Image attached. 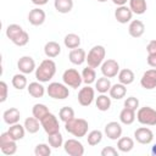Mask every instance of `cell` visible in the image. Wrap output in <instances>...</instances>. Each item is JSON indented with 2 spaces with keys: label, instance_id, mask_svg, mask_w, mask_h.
Instances as JSON below:
<instances>
[{
  "label": "cell",
  "instance_id": "cell-46",
  "mask_svg": "<svg viewBox=\"0 0 156 156\" xmlns=\"http://www.w3.org/2000/svg\"><path fill=\"white\" fill-rule=\"evenodd\" d=\"M147 65L152 68H156V54H147Z\"/></svg>",
  "mask_w": 156,
  "mask_h": 156
},
{
  "label": "cell",
  "instance_id": "cell-4",
  "mask_svg": "<svg viewBox=\"0 0 156 156\" xmlns=\"http://www.w3.org/2000/svg\"><path fill=\"white\" fill-rule=\"evenodd\" d=\"M136 119L144 126H156V110L150 106H144L138 108Z\"/></svg>",
  "mask_w": 156,
  "mask_h": 156
},
{
  "label": "cell",
  "instance_id": "cell-23",
  "mask_svg": "<svg viewBox=\"0 0 156 156\" xmlns=\"http://www.w3.org/2000/svg\"><path fill=\"white\" fill-rule=\"evenodd\" d=\"M60 52H61V46L56 41H48L45 44V46H44V54L49 58L57 57L60 55Z\"/></svg>",
  "mask_w": 156,
  "mask_h": 156
},
{
  "label": "cell",
  "instance_id": "cell-22",
  "mask_svg": "<svg viewBox=\"0 0 156 156\" xmlns=\"http://www.w3.org/2000/svg\"><path fill=\"white\" fill-rule=\"evenodd\" d=\"M110 98L111 99H115V100H121L126 96L127 94V88L124 84L122 83H116L113 85H111V89H110Z\"/></svg>",
  "mask_w": 156,
  "mask_h": 156
},
{
  "label": "cell",
  "instance_id": "cell-20",
  "mask_svg": "<svg viewBox=\"0 0 156 156\" xmlns=\"http://www.w3.org/2000/svg\"><path fill=\"white\" fill-rule=\"evenodd\" d=\"M68 58L69 61L73 63V65H82L84 61H87V52L85 50L80 49V48H76V49H72L69 51V55H68Z\"/></svg>",
  "mask_w": 156,
  "mask_h": 156
},
{
  "label": "cell",
  "instance_id": "cell-39",
  "mask_svg": "<svg viewBox=\"0 0 156 156\" xmlns=\"http://www.w3.org/2000/svg\"><path fill=\"white\" fill-rule=\"evenodd\" d=\"M48 141H49V145L54 149H58L60 146L63 145V138H62V134L60 132L55 133V134H50L48 135Z\"/></svg>",
  "mask_w": 156,
  "mask_h": 156
},
{
  "label": "cell",
  "instance_id": "cell-1",
  "mask_svg": "<svg viewBox=\"0 0 156 156\" xmlns=\"http://www.w3.org/2000/svg\"><path fill=\"white\" fill-rule=\"evenodd\" d=\"M55 73H56V63L49 57L43 60L40 65L35 68V78L38 79V82L41 83H46L50 79H52Z\"/></svg>",
  "mask_w": 156,
  "mask_h": 156
},
{
  "label": "cell",
  "instance_id": "cell-3",
  "mask_svg": "<svg viewBox=\"0 0 156 156\" xmlns=\"http://www.w3.org/2000/svg\"><path fill=\"white\" fill-rule=\"evenodd\" d=\"M105 56H106V50L102 45H95L93 46L88 55H87V62H88V66L93 67V68H98L99 66L102 65L104 60H105Z\"/></svg>",
  "mask_w": 156,
  "mask_h": 156
},
{
  "label": "cell",
  "instance_id": "cell-8",
  "mask_svg": "<svg viewBox=\"0 0 156 156\" xmlns=\"http://www.w3.org/2000/svg\"><path fill=\"white\" fill-rule=\"evenodd\" d=\"M40 123H41V127H43V129L45 130V133H46L48 135L55 134V133L60 132V124H58L57 117H56L54 113H51V112H50L49 115H46V116L40 121Z\"/></svg>",
  "mask_w": 156,
  "mask_h": 156
},
{
  "label": "cell",
  "instance_id": "cell-43",
  "mask_svg": "<svg viewBox=\"0 0 156 156\" xmlns=\"http://www.w3.org/2000/svg\"><path fill=\"white\" fill-rule=\"evenodd\" d=\"M28 41H29V34L24 30V32L13 41V44L17 45V46H24V45L28 44Z\"/></svg>",
  "mask_w": 156,
  "mask_h": 156
},
{
  "label": "cell",
  "instance_id": "cell-14",
  "mask_svg": "<svg viewBox=\"0 0 156 156\" xmlns=\"http://www.w3.org/2000/svg\"><path fill=\"white\" fill-rule=\"evenodd\" d=\"M105 135L111 140H118L122 136V126L118 122H108L105 126Z\"/></svg>",
  "mask_w": 156,
  "mask_h": 156
},
{
  "label": "cell",
  "instance_id": "cell-17",
  "mask_svg": "<svg viewBox=\"0 0 156 156\" xmlns=\"http://www.w3.org/2000/svg\"><path fill=\"white\" fill-rule=\"evenodd\" d=\"M45 18H46V15H45L44 10H41L39 7L30 10L28 13V21L32 26H41L45 22Z\"/></svg>",
  "mask_w": 156,
  "mask_h": 156
},
{
  "label": "cell",
  "instance_id": "cell-38",
  "mask_svg": "<svg viewBox=\"0 0 156 156\" xmlns=\"http://www.w3.org/2000/svg\"><path fill=\"white\" fill-rule=\"evenodd\" d=\"M102 140V132L101 130H91L90 133H88V136H87V141L90 146H95L98 144H100Z\"/></svg>",
  "mask_w": 156,
  "mask_h": 156
},
{
  "label": "cell",
  "instance_id": "cell-27",
  "mask_svg": "<svg viewBox=\"0 0 156 156\" xmlns=\"http://www.w3.org/2000/svg\"><path fill=\"white\" fill-rule=\"evenodd\" d=\"M23 126H24L26 130H27L29 134H34V133L39 132V128H40L41 123H40V121H39L38 118H35V117L33 116V117H28V118H26Z\"/></svg>",
  "mask_w": 156,
  "mask_h": 156
},
{
  "label": "cell",
  "instance_id": "cell-19",
  "mask_svg": "<svg viewBox=\"0 0 156 156\" xmlns=\"http://www.w3.org/2000/svg\"><path fill=\"white\" fill-rule=\"evenodd\" d=\"M128 32H129V35L133 37V38H140L144 32H145V26L141 21L139 20H133L130 21L129 26H128Z\"/></svg>",
  "mask_w": 156,
  "mask_h": 156
},
{
  "label": "cell",
  "instance_id": "cell-13",
  "mask_svg": "<svg viewBox=\"0 0 156 156\" xmlns=\"http://www.w3.org/2000/svg\"><path fill=\"white\" fill-rule=\"evenodd\" d=\"M134 138L139 144L147 145L154 140V133L146 127H140L134 132Z\"/></svg>",
  "mask_w": 156,
  "mask_h": 156
},
{
  "label": "cell",
  "instance_id": "cell-30",
  "mask_svg": "<svg viewBox=\"0 0 156 156\" xmlns=\"http://www.w3.org/2000/svg\"><path fill=\"white\" fill-rule=\"evenodd\" d=\"M134 78H135V76H134L133 71L129 68H124L118 72V80H119V83H122L124 85L132 84L134 82Z\"/></svg>",
  "mask_w": 156,
  "mask_h": 156
},
{
  "label": "cell",
  "instance_id": "cell-37",
  "mask_svg": "<svg viewBox=\"0 0 156 156\" xmlns=\"http://www.w3.org/2000/svg\"><path fill=\"white\" fill-rule=\"evenodd\" d=\"M12 85L15 89L17 90H22L27 87V78H26V74L24 73H17L12 77V80H11Z\"/></svg>",
  "mask_w": 156,
  "mask_h": 156
},
{
  "label": "cell",
  "instance_id": "cell-25",
  "mask_svg": "<svg viewBox=\"0 0 156 156\" xmlns=\"http://www.w3.org/2000/svg\"><path fill=\"white\" fill-rule=\"evenodd\" d=\"M55 10L60 13H68L73 9V0H55Z\"/></svg>",
  "mask_w": 156,
  "mask_h": 156
},
{
  "label": "cell",
  "instance_id": "cell-50",
  "mask_svg": "<svg viewBox=\"0 0 156 156\" xmlns=\"http://www.w3.org/2000/svg\"><path fill=\"white\" fill-rule=\"evenodd\" d=\"M150 154H151L152 156H156V143L151 146V151H150Z\"/></svg>",
  "mask_w": 156,
  "mask_h": 156
},
{
  "label": "cell",
  "instance_id": "cell-21",
  "mask_svg": "<svg viewBox=\"0 0 156 156\" xmlns=\"http://www.w3.org/2000/svg\"><path fill=\"white\" fill-rule=\"evenodd\" d=\"M28 94L35 99L38 98H43L45 94V87L41 84V82H32L29 83V85L27 87Z\"/></svg>",
  "mask_w": 156,
  "mask_h": 156
},
{
  "label": "cell",
  "instance_id": "cell-45",
  "mask_svg": "<svg viewBox=\"0 0 156 156\" xmlns=\"http://www.w3.org/2000/svg\"><path fill=\"white\" fill-rule=\"evenodd\" d=\"M0 90H1V95H0V102H5L6 99H7V84L1 80L0 82Z\"/></svg>",
  "mask_w": 156,
  "mask_h": 156
},
{
  "label": "cell",
  "instance_id": "cell-40",
  "mask_svg": "<svg viewBox=\"0 0 156 156\" xmlns=\"http://www.w3.org/2000/svg\"><path fill=\"white\" fill-rule=\"evenodd\" d=\"M58 117L62 122H68L69 119L74 118V110L69 106H63L61 107V110L58 111Z\"/></svg>",
  "mask_w": 156,
  "mask_h": 156
},
{
  "label": "cell",
  "instance_id": "cell-16",
  "mask_svg": "<svg viewBox=\"0 0 156 156\" xmlns=\"http://www.w3.org/2000/svg\"><path fill=\"white\" fill-rule=\"evenodd\" d=\"M132 17H133V12L129 7H127L126 5L117 6V9L115 11V18L117 20V22L124 24V23L130 22Z\"/></svg>",
  "mask_w": 156,
  "mask_h": 156
},
{
  "label": "cell",
  "instance_id": "cell-11",
  "mask_svg": "<svg viewBox=\"0 0 156 156\" xmlns=\"http://www.w3.org/2000/svg\"><path fill=\"white\" fill-rule=\"evenodd\" d=\"M118 72H119V65L116 60L108 58L102 62V65H101L102 76H105L107 78H113V77L118 76Z\"/></svg>",
  "mask_w": 156,
  "mask_h": 156
},
{
  "label": "cell",
  "instance_id": "cell-31",
  "mask_svg": "<svg viewBox=\"0 0 156 156\" xmlns=\"http://www.w3.org/2000/svg\"><path fill=\"white\" fill-rule=\"evenodd\" d=\"M111 82L110 78L102 76L101 78H98V80H95V89L100 93V94H106L107 91H110L111 89Z\"/></svg>",
  "mask_w": 156,
  "mask_h": 156
},
{
  "label": "cell",
  "instance_id": "cell-29",
  "mask_svg": "<svg viewBox=\"0 0 156 156\" xmlns=\"http://www.w3.org/2000/svg\"><path fill=\"white\" fill-rule=\"evenodd\" d=\"M129 9L132 10L133 13L143 15L147 9L146 0H129Z\"/></svg>",
  "mask_w": 156,
  "mask_h": 156
},
{
  "label": "cell",
  "instance_id": "cell-42",
  "mask_svg": "<svg viewBox=\"0 0 156 156\" xmlns=\"http://www.w3.org/2000/svg\"><path fill=\"white\" fill-rule=\"evenodd\" d=\"M124 107L130 108L133 111H136L139 108V100L135 96H129L124 100Z\"/></svg>",
  "mask_w": 156,
  "mask_h": 156
},
{
  "label": "cell",
  "instance_id": "cell-34",
  "mask_svg": "<svg viewBox=\"0 0 156 156\" xmlns=\"http://www.w3.org/2000/svg\"><path fill=\"white\" fill-rule=\"evenodd\" d=\"M63 44L66 48L68 49H76V48H79L80 45V38L79 35L74 34V33H69L63 39Z\"/></svg>",
  "mask_w": 156,
  "mask_h": 156
},
{
  "label": "cell",
  "instance_id": "cell-47",
  "mask_svg": "<svg viewBox=\"0 0 156 156\" xmlns=\"http://www.w3.org/2000/svg\"><path fill=\"white\" fill-rule=\"evenodd\" d=\"M146 50H147V54H156V40L149 41Z\"/></svg>",
  "mask_w": 156,
  "mask_h": 156
},
{
  "label": "cell",
  "instance_id": "cell-44",
  "mask_svg": "<svg viewBox=\"0 0 156 156\" xmlns=\"http://www.w3.org/2000/svg\"><path fill=\"white\" fill-rule=\"evenodd\" d=\"M101 156H118V151L113 146H106L101 150Z\"/></svg>",
  "mask_w": 156,
  "mask_h": 156
},
{
  "label": "cell",
  "instance_id": "cell-36",
  "mask_svg": "<svg viewBox=\"0 0 156 156\" xmlns=\"http://www.w3.org/2000/svg\"><path fill=\"white\" fill-rule=\"evenodd\" d=\"M32 113H33V116L35 118H38L39 121H41L46 115L50 113V111L46 107V105H44V104H35L33 106V108H32Z\"/></svg>",
  "mask_w": 156,
  "mask_h": 156
},
{
  "label": "cell",
  "instance_id": "cell-24",
  "mask_svg": "<svg viewBox=\"0 0 156 156\" xmlns=\"http://www.w3.org/2000/svg\"><path fill=\"white\" fill-rule=\"evenodd\" d=\"M7 132H9V134L11 135V138L17 141V140L23 139L24 133H26L27 130H26L24 126H22V124H20V123H15V124H11V126H10V128H9Z\"/></svg>",
  "mask_w": 156,
  "mask_h": 156
},
{
  "label": "cell",
  "instance_id": "cell-49",
  "mask_svg": "<svg viewBox=\"0 0 156 156\" xmlns=\"http://www.w3.org/2000/svg\"><path fill=\"white\" fill-rule=\"evenodd\" d=\"M127 1H129V0H112V2H113L115 5H117V6L126 5V4H127Z\"/></svg>",
  "mask_w": 156,
  "mask_h": 156
},
{
  "label": "cell",
  "instance_id": "cell-33",
  "mask_svg": "<svg viewBox=\"0 0 156 156\" xmlns=\"http://www.w3.org/2000/svg\"><path fill=\"white\" fill-rule=\"evenodd\" d=\"M82 78H83V83H85L87 85H90L93 84L95 80H96V73H95V69L90 66L83 68L82 71Z\"/></svg>",
  "mask_w": 156,
  "mask_h": 156
},
{
  "label": "cell",
  "instance_id": "cell-15",
  "mask_svg": "<svg viewBox=\"0 0 156 156\" xmlns=\"http://www.w3.org/2000/svg\"><path fill=\"white\" fill-rule=\"evenodd\" d=\"M17 68L20 69L21 73L29 74L35 69V61L30 56H22L17 61Z\"/></svg>",
  "mask_w": 156,
  "mask_h": 156
},
{
  "label": "cell",
  "instance_id": "cell-48",
  "mask_svg": "<svg viewBox=\"0 0 156 156\" xmlns=\"http://www.w3.org/2000/svg\"><path fill=\"white\" fill-rule=\"evenodd\" d=\"M48 1H49V0H32V2H33L34 5H38V6H43V5L48 4Z\"/></svg>",
  "mask_w": 156,
  "mask_h": 156
},
{
  "label": "cell",
  "instance_id": "cell-41",
  "mask_svg": "<svg viewBox=\"0 0 156 156\" xmlns=\"http://www.w3.org/2000/svg\"><path fill=\"white\" fill-rule=\"evenodd\" d=\"M34 155L35 156H50L51 155V149L48 144H38L34 149Z\"/></svg>",
  "mask_w": 156,
  "mask_h": 156
},
{
  "label": "cell",
  "instance_id": "cell-18",
  "mask_svg": "<svg viewBox=\"0 0 156 156\" xmlns=\"http://www.w3.org/2000/svg\"><path fill=\"white\" fill-rule=\"evenodd\" d=\"M20 118H21V113H20L18 108H16V107H10V108H7L2 113V119L9 126L15 124V123H18L20 122Z\"/></svg>",
  "mask_w": 156,
  "mask_h": 156
},
{
  "label": "cell",
  "instance_id": "cell-12",
  "mask_svg": "<svg viewBox=\"0 0 156 156\" xmlns=\"http://www.w3.org/2000/svg\"><path fill=\"white\" fill-rule=\"evenodd\" d=\"M140 84L146 90H152L156 88V68H151L144 72L140 79Z\"/></svg>",
  "mask_w": 156,
  "mask_h": 156
},
{
  "label": "cell",
  "instance_id": "cell-35",
  "mask_svg": "<svg viewBox=\"0 0 156 156\" xmlns=\"http://www.w3.org/2000/svg\"><path fill=\"white\" fill-rule=\"evenodd\" d=\"M95 105L98 107V110L100 111H107L111 107V98H108L105 94H100L96 100H95Z\"/></svg>",
  "mask_w": 156,
  "mask_h": 156
},
{
  "label": "cell",
  "instance_id": "cell-51",
  "mask_svg": "<svg viewBox=\"0 0 156 156\" xmlns=\"http://www.w3.org/2000/svg\"><path fill=\"white\" fill-rule=\"evenodd\" d=\"M96 1H99V2H106L107 0H96Z\"/></svg>",
  "mask_w": 156,
  "mask_h": 156
},
{
  "label": "cell",
  "instance_id": "cell-32",
  "mask_svg": "<svg viewBox=\"0 0 156 156\" xmlns=\"http://www.w3.org/2000/svg\"><path fill=\"white\" fill-rule=\"evenodd\" d=\"M135 117H136L135 116V111H133L130 108H127V107H124L121 111V113H119V121H121V123L127 124V126L132 124L135 121Z\"/></svg>",
  "mask_w": 156,
  "mask_h": 156
},
{
  "label": "cell",
  "instance_id": "cell-2",
  "mask_svg": "<svg viewBox=\"0 0 156 156\" xmlns=\"http://www.w3.org/2000/svg\"><path fill=\"white\" fill-rule=\"evenodd\" d=\"M88 128H89V124L84 118H72L65 123L66 132L77 138L85 136L88 133Z\"/></svg>",
  "mask_w": 156,
  "mask_h": 156
},
{
  "label": "cell",
  "instance_id": "cell-26",
  "mask_svg": "<svg viewBox=\"0 0 156 156\" xmlns=\"http://www.w3.org/2000/svg\"><path fill=\"white\" fill-rule=\"evenodd\" d=\"M23 32H24V30H23V28H22L20 24L12 23V24H9L7 28H6V37L13 43Z\"/></svg>",
  "mask_w": 156,
  "mask_h": 156
},
{
  "label": "cell",
  "instance_id": "cell-7",
  "mask_svg": "<svg viewBox=\"0 0 156 156\" xmlns=\"http://www.w3.org/2000/svg\"><path fill=\"white\" fill-rule=\"evenodd\" d=\"M0 149L5 155H13L17 151V144L16 140L11 138L9 132L1 133L0 135Z\"/></svg>",
  "mask_w": 156,
  "mask_h": 156
},
{
  "label": "cell",
  "instance_id": "cell-28",
  "mask_svg": "<svg viewBox=\"0 0 156 156\" xmlns=\"http://www.w3.org/2000/svg\"><path fill=\"white\" fill-rule=\"evenodd\" d=\"M117 147L121 152H129L134 147V140L129 136H121L117 141Z\"/></svg>",
  "mask_w": 156,
  "mask_h": 156
},
{
  "label": "cell",
  "instance_id": "cell-5",
  "mask_svg": "<svg viewBox=\"0 0 156 156\" xmlns=\"http://www.w3.org/2000/svg\"><path fill=\"white\" fill-rule=\"evenodd\" d=\"M46 93L50 98L56 99V100H63L67 99L69 95V90L67 88L66 84L58 83V82H52L49 84V87L46 88Z\"/></svg>",
  "mask_w": 156,
  "mask_h": 156
},
{
  "label": "cell",
  "instance_id": "cell-10",
  "mask_svg": "<svg viewBox=\"0 0 156 156\" xmlns=\"http://www.w3.org/2000/svg\"><path fill=\"white\" fill-rule=\"evenodd\" d=\"M63 149L66 154L69 156H83L84 155V146L77 139H68L63 143Z\"/></svg>",
  "mask_w": 156,
  "mask_h": 156
},
{
  "label": "cell",
  "instance_id": "cell-6",
  "mask_svg": "<svg viewBox=\"0 0 156 156\" xmlns=\"http://www.w3.org/2000/svg\"><path fill=\"white\" fill-rule=\"evenodd\" d=\"M62 80L67 87L73 88V89H78L80 87V84L83 83L82 74L74 68L66 69L63 72V74H62Z\"/></svg>",
  "mask_w": 156,
  "mask_h": 156
},
{
  "label": "cell",
  "instance_id": "cell-9",
  "mask_svg": "<svg viewBox=\"0 0 156 156\" xmlns=\"http://www.w3.org/2000/svg\"><path fill=\"white\" fill-rule=\"evenodd\" d=\"M94 99H95V90L90 85H85L78 91V102L80 106L84 107L90 106Z\"/></svg>",
  "mask_w": 156,
  "mask_h": 156
}]
</instances>
